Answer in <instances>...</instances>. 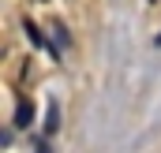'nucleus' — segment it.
Here are the masks:
<instances>
[{
  "mask_svg": "<svg viewBox=\"0 0 161 153\" xmlns=\"http://www.w3.org/2000/svg\"><path fill=\"white\" fill-rule=\"evenodd\" d=\"M30 119H34V105L23 97V101L15 105V127H30Z\"/></svg>",
  "mask_w": 161,
  "mask_h": 153,
  "instance_id": "nucleus-1",
  "label": "nucleus"
}]
</instances>
